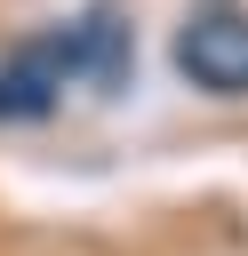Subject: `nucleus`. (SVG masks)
<instances>
[{"mask_svg":"<svg viewBox=\"0 0 248 256\" xmlns=\"http://www.w3.org/2000/svg\"><path fill=\"white\" fill-rule=\"evenodd\" d=\"M176 72L200 96H248V8H232V0L192 8L176 32Z\"/></svg>","mask_w":248,"mask_h":256,"instance_id":"1","label":"nucleus"}]
</instances>
